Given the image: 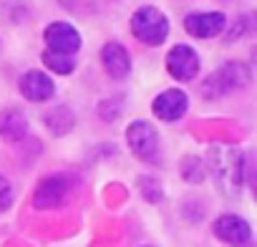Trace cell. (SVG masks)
<instances>
[{
  "label": "cell",
  "mask_w": 257,
  "mask_h": 247,
  "mask_svg": "<svg viewBox=\"0 0 257 247\" xmlns=\"http://www.w3.org/2000/svg\"><path fill=\"white\" fill-rule=\"evenodd\" d=\"M209 162H212L214 182L222 187V192L229 194V197L239 194L242 182H244V159H242V154L234 152V149H212Z\"/></svg>",
  "instance_id": "1"
},
{
  "label": "cell",
  "mask_w": 257,
  "mask_h": 247,
  "mask_svg": "<svg viewBox=\"0 0 257 247\" xmlns=\"http://www.w3.org/2000/svg\"><path fill=\"white\" fill-rule=\"evenodd\" d=\"M167 68H169V76L177 78V81H192L199 71V56L194 53V48L179 43L174 46L169 53H167Z\"/></svg>",
  "instance_id": "7"
},
{
  "label": "cell",
  "mask_w": 257,
  "mask_h": 247,
  "mask_svg": "<svg viewBox=\"0 0 257 247\" xmlns=\"http://www.w3.org/2000/svg\"><path fill=\"white\" fill-rule=\"evenodd\" d=\"M224 23L222 13H192L184 18V28L194 38H214L224 31Z\"/></svg>",
  "instance_id": "10"
},
{
  "label": "cell",
  "mask_w": 257,
  "mask_h": 247,
  "mask_svg": "<svg viewBox=\"0 0 257 247\" xmlns=\"http://www.w3.org/2000/svg\"><path fill=\"white\" fill-rule=\"evenodd\" d=\"M43 63H46L51 71L61 73V76H68V73L73 71V56H63V53L46 51V53H43Z\"/></svg>",
  "instance_id": "14"
},
{
  "label": "cell",
  "mask_w": 257,
  "mask_h": 247,
  "mask_svg": "<svg viewBox=\"0 0 257 247\" xmlns=\"http://www.w3.org/2000/svg\"><path fill=\"white\" fill-rule=\"evenodd\" d=\"M28 134V121L21 111L11 108L0 113V137L6 142H21Z\"/></svg>",
  "instance_id": "13"
},
{
  "label": "cell",
  "mask_w": 257,
  "mask_h": 247,
  "mask_svg": "<svg viewBox=\"0 0 257 247\" xmlns=\"http://www.w3.org/2000/svg\"><path fill=\"white\" fill-rule=\"evenodd\" d=\"M214 234L227 242V244H234V247H242L252 239V227L247 219L237 217V214H224L214 222Z\"/></svg>",
  "instance_id": "8"
},
{
  "label": "cell",
  "mask_w": 257,
  "mask_h": 247,
  "mask_svg": "<svg viewBox=\"0 0 257 247\" xmlns=\"http://www.w3.org/2000/svg\"><path fill=\"white\" fill-rule=\"evenodd\" d=\"M53 81L43 73V71H28L23 78H21V93L33 101V103H41V101H48L53 96Z\"/></svg>",
  "instance_id": "11"
},
{
  "label": "cell",
  "mask_w": 257,
  "mask_h": 247,
  "mask_svg": "<svg viewBox=\"0 0 257 247\" xmlns=\"http://www.w3.org/2000/svg\"><path fill=\"white\" fill-rule=\"evenodd\" d=\"M132 33L147 46H159L169 36V21L162 11L144 6L132 16Z\"/></svg>",
  "instance_id": "2"
},
{
  "label": "cell",
  "mask_w": 257,
  "mask_h": 247,
  "mask_svg": "<svg viewBox=\"0 0 257 247\" xmlns=\"http://www.w3.org/2000/svg\"><path fill=\"white\" fill-rule=\"evenodd\" d=\"M11 204H13V184L0 174V212L11 209Z\"/></svg>",
  "instance_id": "15"
},
{
  "label": "cell",
  "mask_w": 257,
  "mask_h": 247,
  "mask_svg": "<svg viewBox=\"0 0 257 247\" xmlns=\"http://www.w3.org/2000/svg\"><path fill=\"white\" fill-rule=\"evenodd\" d=\"M68 192H71L68 179L63 174H51V177H46L38 184V189L33 194V204L38 209H56V207H61L66 202Z\"/></svg>",
  "instance_id": "6"
},
{
  "label": "cell",
  "mask_w": 257,
  "mask_h": 247,
  "mask_svg": "<svg viewBox=\"0 0 257 247\" xmlns=\"http://www.w3.org/2000/svg\"><path fill=\"white\" fill-rule=\"evenodd\" d=\"M43 38H46L48 51H53V53L73 56V53L81 48V36H78V31H76L71 23H66V21H53V23H48Z\"/></svg>",
  "instance_id": "5"
},
{
  "label": "cell",
  "mask_w": 257,
  "mask_h": 247,
  "mask_svg": "<svg viewBox=\"0 0 257 247\" xmlns=\"http://www.w3.org/2000/svg\"><path fill=\"white\" fill-rule=\"evenodd\" d=\"M187 108H189V98H187L184 91H177V88L159 93L152 103L154 116L162 118V121H177L187 113Z\"/></svg>",
  "instance_id": "9"
},
{
  "label": "cell",
  "mask_w": 257,
  "mask_h": 247,
  "mask_svg": "<svg viewBox=\"0 0 257 247\" xmlns=\"http://www.w3.org/2000/svg\"><path fill=\"white\" fill-rule=\"evenodd\" d=\"M126 142H128V147H132V152L139 159H144V162H154L157 154H159V134H157V129L152 127L149 121L128 124Z\"/></svg>",
  "instance_id": "4"
},
{
  "label": "cell",
  "mask_w": 257,
  "mask_h": 247,
  "mask_svg": "<svg viewBox=\"0 0 257 247\" xmlns=\"http://www.w3.org/2000/svg\"><path fill=\"white\" fill-rule=\"evenodd\" d=\"M249 83V71L242 63H227L224 68L214 71L204 83H202V93L204 98H219L234 88H242Z\"/></svg>",
  "instance_id": "3"
},
{
  "label": "cell",
  "mask_w": 257,
  "mask_h": 247,
  "mask_svg": "<svg viewBox=\"0 0 257 247\" xmlns=\"http://www.w3.org/2000/svg\"><path fill=\"white\" fill-rule=\"evenodd\" d=\"M101 61H103V68L111 78H123L128 73V68H132V58H128V53L121 43H106Z\"/></svg>",
  "instance_id": "12"
}]
</instances>
